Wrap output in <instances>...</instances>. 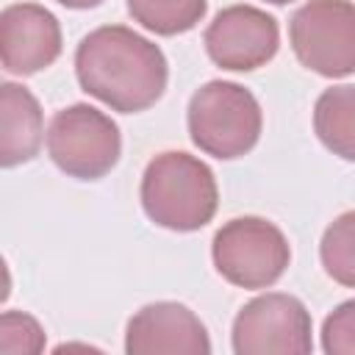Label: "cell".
I'll list each match as a JSON object with an SVG mask.
<instances>
[{
    "mask_svg": "<svg viewBox=\"0 0 355 355\" xmlns=\"http://www.w3.org/2000/svg\"><path fill=\"white\" fill-rule=\"evenodd\" d=\"M75 75L80 89L111 111L139 114L161 100L169 67L155 42L125 25H103L80 39Z\"/></svg>",
    "mask_w": 355,
    "mask_h": 355,
    "instance_id": "1",
    "label": "cell"
},
{
    "mask_svg": "<svg viewBox=\"0 0 355 355\" xmlns=\"http://www.w3.org/2000/svg\"><path fill=\"white\" fill-rule=\"evenodd\" d=\"M139 194L150 222L175 233L205 227L219 205V189L211 166L183 150L155 155L141 175Z\"/></svg>",
    "mask_w": 355,
    "mask_h": 355,
    "instance_id": "2",
    "label": "cell"
},
{
    "mask_svg": "<svg viewBox=\"0 0 355 355\" xmlns=\"http://www.w3.org/2000/svg\"><path fill=\"white\" fill-rule=\"evenodd\" d=\"M189 136L200 153L219 161L247 155L263 128V114L250 89L233 80H208L189 100Z\"/></svg>",
    "mask_w": 355,
    "mask_h": 355,
    "instance_id": "3",
    "label": "cell"
},
{
    "mask_svg": "<svg viewBox=\"0 0 355 355\" xmlns=\"http://www.w3.org/2000/svg\"><path fill=\"white\" fill-rule=\"evenodd\" d=\"M216 272L239 288L275 286L291 261V247L283 230L263 216H236L225 222L211 241Z\"/></svg>",
    "mask_w": 355,
    "mask_h": 355,
    "instance_id": "4",
    "label": "cell"
},
{
    "mask_svg": "<svg viewBox=\"0 0 355 355\" xmlns=\"http://www.w3.org/2000/svg\"><path fill=\"white\" fill-rule=\"evenodd\" d=\"M47 155L53 164L75 180L105 178L122 153V136L116 122L89 103L61 108L47 128Z\"/></svg>",
    "mask_w": 355,
    "mask_h": 355,
    "instance_id": "5",
    "label": "cell"
},
{
    "mask_svg": "<svg viewBox=\"0 0 355 355\" xmlns=\"http://www.w3.org/2000/svg\"><path fill=\"white\" fill-rule=\"evenodd\" d=\"M288 42L297 61L322 78L355 72V3L308 0L288 22Z\"/></svg>",
    "mask_w": 355,
    "mask_h": 355,
    "instance_id": "6",
    "label": "cell"
},
{
    "mask_svg": "<svg viewBox=\"0 0 355 355\" xmlns=\"http://www.w3.org/2000/svg\"><path fill=\"white\" fill-rule=\"evenodd\" d=\"M308 308L283 291L250 300L233 319L236 355H308L313 349Z\"/></svg>",
    "mask_w": 355,
    "mask_h": 355,
    "instance_id": "7",
    "label": "cell"
},
{
    "mask_svg": "<svg viewBox=\"0 0 355 355\" xmlns=\"http://www.w3.org/2000/svg\"><path fill=\"white\" fill-rule=\"evenodd\" d=\"M208 58L230 72H252L269 64L280 47V28L272 14L255 6H227L205 28Z\"/></svg>",
    "mask_w": 355,
    "mask_h": 355,
    "instance_id": "8",
    "label": "cell"
},
{
    "mask_svg": "<svg viewBox=\"0 0 355 355\" xmlns=\"http://www.w3.org/2000/svg\"><path fill=\"white\" fill-rule=\"evenodd\" d=\"M125 352L130 355H208L211 338L200 316L183 302H150L128 319Z\"/></svg>",
    "mask_w": 355,
    "mask_h": 355,
    "instance_id": "9",
    "label": "cell"
},
{
    "mask_svg": "<svg viewBox=\"0 0 355 355\" xmlns=\"http://www.w3.org/2000/svg\"><path fill=\"white\" fill-rule=\"evenodd\" d=\"M61 55V25L39 3H14L0 14V61L11 75H36Z\"/></svg>",
    "mask_w": 355,
    "mask_h": 355,
    "instance_id": "10",
    "label": "cell"
},
{
    "mask_svg": "<svg viewBox=\"0 0 355 355\" xmlns=\"http://www.w3.org/2000/svg\"><path fill=\"white\" fill-rule=\"evenodd\" d=\"M44 116L31 89L6 80L0 86V164L6 169L28 164L44 141Z\"/></svg>",
    "mask_w": 355,
    "mask_h": 355,
    "instance_id": "11",
    "label": "cell"
},
{
    "mask_svg": "<svg viewBox=\"0 0 355 355\" xmlns=\"http://www.w3.org/2000/svg\"><path fill=\"white\" fill-rule=\"evenodd\" d=\"M313 130L338 158L355 161V86H330L313 105Z\"/></svg>",
    "mask_w": 355,
    "mask_h": 355,
    "instance_id": "12",
    "label": "cell"
},
{
    "mask_svg": "<svg viewBox=\"0 0 355 355\" xmlns=\"http://www.w3.org/2000/svg\"><path fill=\"white\" fill-rule=\"evenodd\" d=\"M208 0H128V14L158 36H178L202 22Z\"/></svg>",
    "mask_w": 355,
    "mask_h": 355,
    "instance_id": "13",
    "label": "cell"
},
{
    "mask_svg": "<svg viewBox=\"0 0 355 355\" xmlns=\"http://www.w3.org/2000/svg\"><path fill=\"white\" fill-rule=\"evenodd\" d=\"M319 258L324 272L347 288H355V211L336 216L319 244Z\"/></svg>",
    "mask_w": 355,
    "mask_h": 355,
    "instance_id": "14",
    "label": "cell"
},
{
    "mask_svg": "<svg viewBox=\"0 0 355 355\" xmlns=\"http://www.w3.org/2000/svg\"><path fill=\"white\" fill-rule=\"evenodd\" d=\"M44 349V330L42 324L25 311H6L0 316V352H42Z\"/></svg>",
    "mask_w": 355,
    "mask_h": 355,
    "instance_id": "15",
    "label": "cell"
},
{
    "mask_svg": "<svg viewBox=\"0 0 355 355\" xmlns=\"http://www.w3.org/2000/svg\"><path fill=\"white\" fill-rule=\"evenodd\" d=\"M322 349L327 355H355V300L341 302L324 316Z\"/></svg>",
    "mask_w": 355,
    "mask_h": 355,
    "instance_id": "16",
    "label": "cell"
},
{
    "mask_svg": "<svg viewBox=\"0 0 355 355\" xmlns=\"http://www.w3.org/2000/svg\"><path fill=\"white\" fill-rule=\"evenodd\" d=\"M55 3H61V6H67V8H94V6H100L103 0H55Z\"/></svg>",
    "mask_w": 355,
    "mask_h": 355,
    "instance_id": "17",
    "label": "cell"
},
{
    "mask_svg": "<svg viewBox=\"0 0 355 355\" xmlns=\"http://www.w3.org/2000/svg\"><path fill=\"white\" fill-rule=\"evenodd\" d=\"M266 3H272V6H286V3H294V0H266Z\"/></svg>",
    "mask_w": 355,
    "mask_h": 355,
    "instance_id": "18",
    "label": "cell"
}]
</instances>
